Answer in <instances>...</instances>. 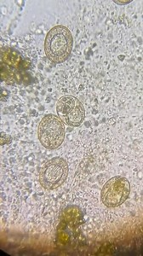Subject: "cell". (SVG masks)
I'll return each mask as SVG.
<instances>
[{
  "mask_svg": "<svg viewBox=\"0 0 143 256\" xmlns=\"http://www.w3.org/2000/svg\"><path fill=\"white\" fill-rule=\"evenodd\" d=\"M73 38L67 26H54L47 34L44 41V52L47 58L56 64L64 62L70 56L73 50Z\"/></svg>",
  "mask_w": 143,
  "mask_h": 256,
  "instance_id": "obj_1",
  "label": "cell"
},
{
  "mask_svg": "<svg viewBox=\"0 0 143 256\" xmlns=\"http://www.w3.org/2000/svg\"><path fill=\"white\" fill-rule=\"evenodd\" d=\"M65 124L57 116L49 114L41 120L38 128V140L48 150H56L65 140Z\"/></svg>",
  "mask_w": 143,
  "mask_h": 256,
  "instance_id": "obj_2",
  "label": "cell"
},
{
  "mask_svg": "<svg viewBox=\"0 0 143 256\" xmlns=\"http://www.w3.org/2000/svg\"><path fill=\"white\" fill-rule=\"evenodd\" d=\"M68 171V164L64 158L50 159L41 169L39 174L41 186L48 190L57 189L67 180Z\"/></svg>",
  "mask_w": 143,
  "mask_h": 256,
  "instance_id": "obj_3",
  "label": "cell"
},
{
  "mask_svg": "<svg viewBox=\"0 0 143 256\" xmlns=\"http://www.w3.org/2000/svg\"><path fill=\"white\" fill-rule=\"evenodd\" d=\"M131 184L126 177L115 176L103 186L101 192L102 204L108 208H117L128 199Z\"/></svg>",
  "mask_w": 143,
  "mask_h": 256,
  "instance_id": "obj_4",
  "label": "cell"
},
{
  "mask_svg": "<svg viewBox=\"0 0 143 256\" xmlns=\"http://www.w3.org/2000/svg\"><path fill=\"white\" fill-rule=\"evenodd\" d=\"M57 116L69 126H79L84 122L85 110L79 99L67 95L61 96L56 104Z\"/></svg>",
  "mask_w": 143,
  "mask_h": 256,
  "instance_id": "obj_5",
  "label": "cell"
},
{
  "mask_svg": "<svg viewBox=\"0 0 143 256\" xmlns=\"http://www.w3.org/2000/svg\"><path fill=\"white\" fill-rule=\"evenodd\" d=\"M23 58L16 50L9 47H4L1 50V64L11 68L13 70H21Z\"/></svg>",
  "mask_w": 143,
  "mask_h": 256,
  "instance_id": "obj_6",
  "label": "cell"
},
{
  "mask_svg": "<svg viewBox=\"0 0 143 256\" xmlns=\"http://www.w3.org/2000/svg\"><path fill=\"white\" fill-rule=\"evenodd\" d=\"M16 70L1 64V80L7 84H13L15 83V74Z\"/></svg>",
  "mask_w": 143,
  "mask_h": 256,
  "instance_id": "obj_7",
  "label": "cell"
},
{
  "mask_svg": "<svg viewBox=\"0 0 143 256\" xmlns=\"http://www.w3.org/2000/svg\"><path fill=\"white\" fill-rule=\"evenodd\" d=\"M31 66H32V62H31V61H30L29 59L24 58L23 62H22V65H21V70H20V71H21V72L26 71V70L30 68Z\"/></svg>",
  "mask_w": 143,
  "mask_h": 256,
  "instance_id": "obj_8",
  "label": "cell"
},
{
  "mask_svg": "<svg viewBox=\"0 0 143 256\" xmlns=\"http://www.w3.org/2000/svg\"><path fill=\"white\" fill-rule=\"evenodd\" d=\"M11 138L9 137V135H7V134H3L2 132L1 134V144L3 146L4 144H9L11 143Z\"/></svg>",
  "mask_w": 143,
  "mask_h": 256,
  "instance_id": "obj_9",
  "label": "cell"
},
{
  "mask_svg": "<svg viewBox=\"0 0 143 256\" xmlns=\"http://www.w3.org/2000/svg\"><path fill=\"white\" fill-rule=\"evenodd\" d=\"M31 76H30L29 74L26 73L25 71L22 72V82H23L24 84H30L31 83Z\"/></svg>",
  "mask_w": 143,
  "mask_h": 256,
  "instance_id": "obj_10",
  "label": "cell"
},
{
  "mask_svg": "<svg viewBox=\"0 0 143 256\" xmlns=\"http://www.w3.org/2000/svg\"><path fill=\"white\" fill-rule=\"evenodd\" d=\"M116 3H118V4H127V3H130V1H128V2H117V1H116Z\"/></svg>",
  "mask_w": 143,
  "mask_h": 256,
  "instance_id": "obj_11",
  "label": "cell"
}]
</instances>
